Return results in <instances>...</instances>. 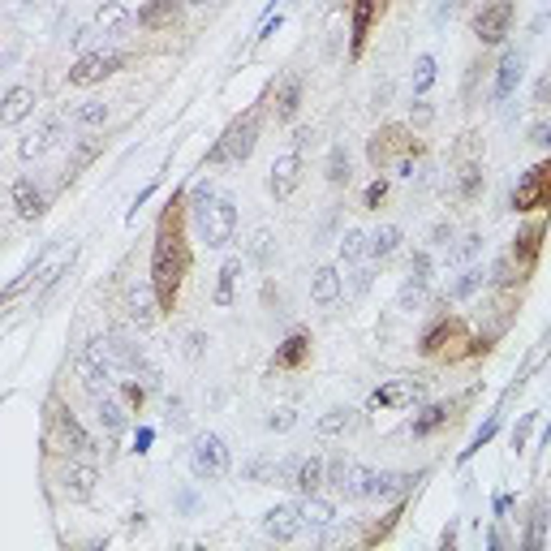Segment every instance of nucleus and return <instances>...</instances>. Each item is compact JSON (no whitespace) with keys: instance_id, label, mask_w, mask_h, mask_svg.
<instances>
[{"instance_id":"nucleus-20","label":"nucleus","mask_w":551,"mask_h":551,"mask_svg":"<svg viewBox=\"0 0 551 551\" xmlns=\"http://www.w3.org/2000/svg\"><path fill=\"white\" fill-rule=\"evenodd\" d=\"M418 396H422L418 379H392V384L371 392V409H406V406H414Z\"/></svg>"},{"instance_id":"nucleus-37","label":"nucleus","mask_w":551,"mask_h":551,"mask_svg":"<svg viewBox=\"0 0 551 551\" xmlns=\"http://www.w3.org/2000/svg\"><path fill=\"white\" fill-rule=\"evenodd\" d=\"M297 108H302V78H289L276 95V121H293Z\"/></svg>"},{"instance_id":"nucleus-16","label":"nucleus","mask_w":551,"mask_h":551,"mask_svg":"<svg viewBox=\"0 0 551 551\" xmlns=\"http://www.w3.org/2000/svg\"><path fill=\"white\" fill-rule=\"evenodd\" d=\"M521 78H526V52L508 48L500 56V65H496V91H491V95H496V104H504V99L517 95Z\"/></svg>"},{"instance_id":"nucleus-38","label":"nucleus","mask_w":551,"mask_h":551,"mask_svg":"<svg viewBox=\"0 0 551 551\" xmlns=\"http://www.w3.org/2000/svg\"><path fill=\"white\" fill-rule=\"evenodd\" d=\"M349 426H354V409L349 406H336V409H327L324 418L315 422V431H319V436H345V431H349Z\"/></svg>"},{"instance_id":"nucleus-3","label":"nucleus","mask_w":551,"mask_h":551,"mask_svg":"<svg viewBox=\"0 0 551 551\" xmlns=\"http://www.w3.org/2000/svg\"><path fill=\"white\" fill-rule=\"evenodd\" d=\"M78 371H82V384H86V392H91V396L113 392V384L121 379V362H116L113 336H95V341L82 345Z\"/></svg>"},{"instance_id":"nucleus-13","label":"nucleus","mask_w":551,"mask_h":551,"mask_svg":"<svg viewBox=\"0 0 551 551\" xmlns=\"http://www.w3.org/2000/svg\"><path fill=\"white\" fill-rule=\"evenodd\" d=\"M302 185V151H285L272 160V177H267V190H272L276 203H285Z\"/></svg>"},{"instance_id":"nucleus-30","label":"nucleus","mask_w":551,"mask_h":551,"mask_svg":"<svg viewBox=\"0 0 551 551\" xmlns=\"http://www.w3.org/2000/svg\"><path fill=\"white\" fill-rule=\"evenodd\" d=\"M130 22H138V17H134L130 9L121 5V0H108V5H99V14H95V22H91V26H95V31H104V35H121Z\"/></svg>"},{"instance_id":"nucleus-29","label":"nucleus","mask_w":551,"mask_h":551,"mask_svg":"<svg viewBox=\"0 0 551 551\" xmlns=\"http://www.w3.org/2000/svg\"><path fill=\"white\" fill-rule=\"evenodd\" d=\"M306 357H310V336H306V332H293L289 341L276 349L272 371H293V366H302Z\"/></svg>"},{"instance_id":"nucleus-9","label":"nucleus","mask_w":551,"mask_h":551,"mask_svg":"<svg viewBox=\"0 0 551 551\" xmlns=\"http://www.w3.org/2000/svg\"><path fill=\"white\" fill-rule=\"evenodd\" d=\"M125 52H86V56H78L74 65H69V86H95V82L113 78L116 69H125Z\"/></svg>"},{"instance_id":"nucleus-7","label":"nucleus","mask_w":551,"mask_h":551,"mask_svg":"<svg viewBox=\"0 0 551 551\" xmlns=\"http://www.w3.org/2000/svg\"><path fill=\"white\" fill-rule=\"evenodd\" d=\"M225 470H228V444L215 431H203L195 439V448H190V474H195L198 483H211Z\"/></svg>"},{"instance_id":"nucleus-15","label":"nucleus","mask_w":551,"mask_h":551,"mask_svg":"<svg viewBox=\"0 0 551 551\" xmlns=\"http://www.w3.org/2000/svg\"><path fill=\"white\" fill-rule=\"evenodd\" d=\"M95 422L108 439H121L125 436V426H130V401H121V396H113V392L95 396Z\"/></svg>"},{"instance_id":"nucleus-28","label":"nucleus","mask_w":551,"mask_h":551,"mask_svg":"<svg viewBox=\"0 0 551 551\" xmlns=\"http://www.w3.org/2000/svg\"><path fill=\"white\" fill-rule=\"evenodd\" d=\"M324 483H327V461L310 453V456H302V461H297V474H293L289 486H297L302 496H315Z\"/></svg>"},{"instance_id":"nucleus-12","label":"nucleus","mask_w":551,"mask_h":551,"mask_svg":"<svg viewBox=\"0 0 551 551\" xmlns=\"http://www.w3.org/2000/svg\"><path fill=\"white\" fill-rule=\"evenodd\" d=\"M306 530V521H302V504H276L263 513V535L276 538V543H293V538Z\"/></svg>"},{"instance_id":"nucleus-25","label":"nucleus","mask_w":551,"mask_h":551,"mask_svg":"<svg viewBox=\"0 0 551 551\" xmlns=\"http://www.w3.org/2000/svg\"><path fill=\"white\" fill-rule=\"evenodd\" d=\"M384 14V0H354V35H349V56H362L371 22Z\"/></svg>"},{"instance_id":"nucleus-33","label":"nucleus","mask_w":551,"mask_h":551,"mask_svg":"<svg viewBox=\"0 0 551 551\" xmlns=\"http://www.w3.org/2000/svg\"><path fill=\"white\" fill-rule=\"evenodd\" d=\"M486 280H491V272H486V267H466V272H461L453 285H448V302H466V297H474V293L483 289Z\"/></svg>"},{"instance_id":"nucleus-56","label":"nucleus","mask_w":551,"mask_h":551,"mask_svg":"<svg viewBox=\"0 0 551 551\" xmlns=\"http://www.w3.org/2000/svg\"><path fill=\"white\" fill-rule=\"evenodd\" d=\"M409 121H418V125H426V121H431V108H426V104H418V108L409 113Z\"/></svg>"},{"instance_id":"nucleus-39","label":"nucleus","mask_w":551,"mask_h":551,"mask_svg":"<svg viewBox=\"0 0 551 551\" xmlns=\"http://www.w3.org/2000/svg\"><path fill=\"white\" fill-rule=\"evenodd\" d=\"M242 474L250 483H276V478H280V461H276V456H255V461H245Z\"/></svg>"},{"instance_id":"nucleus-26","label":"nucleus","mask_w":551,"mask_h":551,"mask_svg":"<svg viewBox=\"0 0 551 551\" xmlns=\"http://www.w3.org/2000/svg\"><path fill=\"white\" fill-rule=\"evenodd\" d=\"M341 293H345V280H341V272H336L332 263L310 276V302H315V306H332V302H341Z\"/></svg>"},{"instance_id":"nucleus-44","label":"nucleus","mask_w":551,"mask_h":551,"mask_svg":"<svg viewBox=\"0 0 551 551\" xmlns=\"http://www.w3.org/2000/svg\"><path fill=\"white\" fill-rule=\"evenodd\" d=\"M327 181H332V185H345V181H349V151H345V146H332V151H327Z\"/></svg>"},{"instance_id":"nucleus-17","label":"nucleus","mask_w":551,"mask_h":551,"mask_svg":"<svg viewBox=\"0 0 551 551\" xmlns=\"http://www.w3.org/2000/svg\"><path fill=\"white\" fill-rule=\"evenodd\" d=\"M461 336H466V327H461V319H453V315H439L436 324H431L426 332H422L418 349H422L426 357H436V354H444L448 345L461 341Z\"/></svg>"},{"instance_id":"nucleus-47","label":"nucleus","mask_w":551,"mask_h":551,"mask_svg":"<svg viewBox=\"0 0 551 551\" xmlns=\"http://www.w3.org/2000/svg\"><path fill=\"white\" fill-rule=\"evenodd\" d=\"M478 250H483V233H470V237H461V245L453 250V259H456V263H466V259H474Z\"/></svg>"},{"instance_id":"nucleus-35","label":"nucleus","mask_w":551,"mask_h":551,"mask_svg":"<svg viewBox=\"0 0 551 551\" xmlns=\"http://www.w3.org/2000/svg\"><path fill=\"white\" fill-rule=\"evenodd\" d=\"M448 414H453V406H448V401H436V406H426L418 418H414V439H426L431 431H439V426L448 422Z\"/></svg>"},{"instance_id":"nucleus-6","label":"nucleus","mask_w":551,"mask_h":551,"mask_svg":"<svg viewBox=\"0 0 551 551\" xmlns=\"http://www.w3.org/2000/svg\"><path fill=\"white\" fill-rule=\"evenodd\" d=\"M513 211H521V215L526 211H551V155L521 173V181L513 185Z\"/></svg>"},{"instance_id":"nucleus-46","label":"nucleus","mask_w":551,"mask_h":551,"mask_svg":"<svg viewBox=\"0 0 551 551\" xmlns=\"http://www.w3.org/2000/svg\"><path fill=\"white\" fill-rule=\"evenodd\" d=\"M538 414H521L517 426H513V453H526V444H530V431H535Z\"/></svg>"},{"instance_id":"nucleus-21","label":"nucleus","mask_w":551,"mask_h":551,"mask_svg":"<svg viewBox=\"0 0 551 551\" xmlns=\"http://www.w3.org/2000/svg\"><path fill=\"white\" fill-rule=\"evenodd\" d=\"M31 113H35V86H22V82L9 86L5 99H0V125H5V130H14V125H22Z\"/></svg>"},{"instance_id":"nucleus-1","label":"nucleus","mask_w":551,"mask_h":551,"mask_svg":"<svg viewBox=\"0 0 551 551\" xmlns=\"http://www.w3.org/2000/svg\"><path fill=\"white\" fill-rule=\"evenodd\" d=\"M190 272V245H185V215H181V198H168L155 225V245H151V285L164 310L177 306L181 280Z\"/></svg>"},{"instance_id":"nucleus-40","label":"nucleus","mask_w":551,"mask_h":551,"mask_svg":"<svg viewBox=\"0 0 551 551\" xmlns=\"http://www.w3.org/2000/svg\"><path fill=\"white\" fill-rule=\"evenodd\" d=\"M237 276H242V259H228L220 267V285H215V306H228L233 302V285H237Z\"/></svg>"},{"instance_id":"nucleus-27","label":"nucleus","mask_w":551,"mask_h":551,"mask_svg":"<svg viewBox=\"0 0 551 551\" xmlns=\"http://www.w3.org/2000/svg\"><path fill=\"white\" fill-rule=\"evenodd\" d=\"M302 521H306L310 535H324V530H332L341 517H336V504H327L324 496L315 491V496H306V500H302Z\"/></svg>"},{"instance_id":"nucleus-50","label":"nucleus","mask_w":551,"mask_h":551,"mask_svg":"<svg viewBox=\"0 0 551 551\" xmlns=\"http://www.w3.org/2000/svg\"><path fill=\"white\" fill-rule=\"evenodd\" d=\"M293 422H297V409H276L267 414V431H289Z\"/></svg>"},{"instance_id":"nucleus-34","label":"nucleus","mask_w":551,"mask_h":551,"mask_svg":"<svg viewBox=\"0 0 551 551\" xmlns=\"http://www.w3.org/2000/svg\"><path fill=\"white\" fill-rule=\"evenodd\" d=\"M396 250H401V228H396V225H379V228H375V233H371V259L388 263Z\"/></svg>"},{"instance_id":"nucleus-8","label":"nucleus","mask_w":551,"mask_h":551,"mask_svg":"<svg viewBox=\"0 0 551 551\" xmlns=\"http://www.w3.org/2000/svg\"><path fill=\"white\" fill-rule=\"evenodd\" d=\"M366 155H371L375 168H388L392 160L401 164V160H409V155H418V143H414V134H409L406 125H388V130H379L371 138Z\"/></svg>"},{"instance_id":"nucleus-55","label":"nucleus","mask_w":551,"mask_h":551,"mask_svg":"<svg viewBox=\"0 0 551 551\" xmlns=\"http://www.w3.org/2000/svg\"><path fill=\"white\" fill-rule=\"evenodd\" d=\"M280 31V14L276 17H267V22H263V31H259V39H272V35Z\"/></svg>"},{"instance_id":"nucleus-48","label":"nucleus","mask_w":551,"mask_h":551,"mask_svg":"<svg viewBox=\"0 0 551 551\" xmlns=\"http://www.w3.org/2000/svg\"><path fill=\"white\" fill-rule=\"evenodd\" d=\"M384 198H388V181H384V177H375L371 181V185H366V195H362V203H366V207H379V203H384Z\"/></svg>"},{"instance_id":"nucleus-32","label":"nucleus","mask_w":551,"mask_h":551,"mask_svg":"<svg viewBox=\"0 0 551 551\" xmlns=\"http://www.w3.org/2000/svg\"><path fill=\"white\" fill-rule=\"evenodd\" d=\"M547 526H551V504L547 500H535L530 508V526H526V538H521V547L526 551H538L547 543Z\"/></svg>"},{"instance_id":"nucleus-52","label":"nucleus","mask_w":551,"mask_h":551,"mask_svg":"<svg viewBox=\"0 0 551 551\" xmlns=\"http://www.w3.org/2000/svg\"><path fill=\"white\" fill-rule=\"evenodd\" d=\"M151 439H155V431H151V426H138V431H134V453H146Z\"/></svg>"},{"instance_id":"nucleus-23","label":"nucleus","mask_w":551,"mask_h":551,"mask_svg":"<svg viewBox=\"0 0 551 551\" xmlns=\"http://www.w3.org/2000/svg\"><path fill=\"white\" fill-rule=\"evenodd\" d=\"M431 285V250H414V259H409V276H406V289H401V306H418L422 293Z\"/></svg>"},{"instance_id":"nucleus-45","label":"nucleus","mask_w":551,"mask_h":551,"mask_svg":"<svg viewBox=\"0 0 551 551\" xmlns=\"http://www.w3.org/2000/svg\"><path fill=\"white\" fill-rule=\"evenodd\" d=\"M496 431H500V418H496V414H491V418H486L483 426H478V431H474L470 448H466V453H461V461H470V456L478 453V448H483V444H491V436H496Z\"/></svg>"},{"instance_id":"nucleus-42","label":"nucleus","mask_w":551,"mask_h":551,"mask_svg":"<svg viewBox=\"0 0 551 551\" xmlns=\"http://www.w3.org/2000/svg\"><path fill=\"white\" fill-rule=\"evenodd\" d=\"M431 82H436V56H431V52H422L418 61H414V95H426V91H431Z\"/></svg>"},{"instance_id":"nucleus-18","label":"nucleus","mask_w":551,"mask_h":551,"mask_svg":"<svg viewBox=\"0 0 551 551\" xmlns=\"http://www.w3.org/2000/svg\"><path fill=\"white\" fill-rule=\"evenodd\" d=\"M543 237H547V220H535V225H526L517 237H513V250H508V255H513V263H517L521 272H530V267L538 263Z\"/></svg>"},{"instance_id":"nucleus-51","label":"nucleus","mask_w":551,"mask_h":551,"mask_svg":"<svg viewBox=\"0 0 551 551\" xmlns=\"http://www.w3.org/2000/svg\"><path fill=\"white\" fill-rule=\"evenodd\" d=\"M530 143H535L538 151H551V121H538L535 130H530Z\"/></svg>"},{"instance_id":"nucleus-14","label":"nucleus","mask_w":551,"mask_h":551,"mask_svg":"<svg viewBox=\"0 0 551 551\" xmlns=\"http://www.w3.org/2000/svg\"><path fill=\"white\" fill-rule=\"evenodd\" d=\"M61 134H65V116H48V121H39V125L17 143V155H22V160H39V155H48L52 146L61 143Z\"/></svg>"},{"instance_id":"nucleus-2","label":"nucleus","mask_w":551,"mask_h":551,"mask_svg":"<svg viewBox=\"0 0 551 551\" xmlns=\"http://www.w3.org/2000/svg\"><path fill=\"white\" fill-rule=\"evenodd\" d=\"M190 215H195V225H198V237L211 250H225L233 242V233H237V207H233V198L215 195L211 181H198L195 190H190Z\"/></svg>"},{"instance_id":"nucleus-31","label":"nucleus","mask_w":551,"mask_h":551,"mask_svg":"<svg viewBox=\"0 0 551 551\" xmlns=\"http://www.w3.org/2000/svg\"><path fill=\"white\" fill-rule=\"evenodd\" d=\"M181 5H190V0H146L143 9H138V26H146V31H160L164 22H173V17H177Z\"/></svg>"},{"instance_id":"nucleus-11","label":"nucleus","mask_w":551,"mask_h":551,"mask_svg":"<svg viewBox=\"0 0 551 551\" xmlns=\"http://www.w3.org/2000/svg\"><path fill=\"white\" fill-rule=\"evenodd\" d=\"M160 297H155V285H151V276L146 280H134L130 289H125V315H130V324L138 327H151L160 319Z\"/></svg>"},{"instance_id":"nucleus-41","label":"nucleus","mask_w":551,"mask_h":551,"mask_svg":"<svg viewBox=\"0 0 551 551\" xmlns=\"http://www.w3.org/2000/svg\"><path fill=\"white\" fill-rule=\"evenodd\" d=\"M456 195L461 198L483 195V168H478V164H461V173H456Z\"/></svg>"},{"instance_id":"nucleus-5","label":"nucleus","mask_w":551,"mask_h":551,"mask_svg":"<svg viewBox=\"0 0 551 551\" xmlns=\"http://www.w3.org/2000/svg\"><path fill=\"white\" fill-rule=\"evenodd\" d=\"M52 414H48V444L52 448H61L65 456H86V461H95V439L86 436V426L74 418V409H65L61 401H52Z\"/></svg>"},{"instance_id":"nucleus-49","label":"nucleus","mask_w":551,"mask_h":551,"mask_svg":"<svg viewBox=\"0 0 551 551\" xmlns=\"http://www.w3.org/2000/svg\"><path fill=\"white\" fill-rule=\"evenodd\" d=\"M121 396L130 401V409H143V401H146V384H134V379H125V384H121Z\"/></svg>"},{"instance_id":"nucleus-10","label":"nucleus","mask_w":551,"mask_h":551,"mask_svg":"<svg viewBox=\"0 0 551 551\" xmlns=\"http://www.w3.org/2000/svg\"><path fill=\"white\" fill-rule=\"evenodd\" d=\"M508 31H513V0H486L483 9L474 14V35L483 39L486 48L504 44Z\"/></svg>"},{"instance_id":"nucleus-4","label":"nucleus","mask_w":551,"mask_h":551,"mask_svg":"<svg viewBox=\"0 0 551 551\" xmlns=\"http://www.w3.org/2000/svg\"><path fill=\"white\" fill-rule=\"evenodd\" d=\"M259 125H263L259 108H250L245 116H237V121L211 143V151L203 155V164H242V160H250V151H255V143H259Z\"/></svg>"},{"instance_id":"nucleus-43","label":"nucleus","mask_w":551,"mask_h":551,"mask_svg":"<svg viewBox=\"0 0 551 551\" xmlns=\"http://www.w3.org/2000/svg\"><path fill=\"white\" fill-rule=\"evenodd\" d=\"M108 121V104L104 99H86L82 108H74V125H104Z\"/></svg>"},{"instance_id":"nucleus-24","label":"nucleus","mask_w":551,"mask_h":551,"mask_svg":"<svg viewBox=\"0 0 551 551\" xmlns=\"http://www.w3.org/2000/svg\"><path fill=\"white\" fill-rule=\"evenodd\" d=\"M104 146H108V138L104 134H91V138H78L74 143V151H69V164H65V173H61V185H69V181L78 177L86 164H95L99 155H104Z\"/></svg>"},{"instance_id":"nucleus-53","label":"nucleus","mask_w":551,"mask_h":551,"mask_svg":"<svg viewBox=\"0 0 551 551\" xmlns=\"http://www.w3.org/2000/svg\"><path fill=\"white\" fill-rule=\"evenodd\" d=\"M371 289V267H362V263H357L354 267V293H366Z\"/></svg>"},{"instance_id":"nucleus-54","label":"nucleus","mask_w":551,"mask_h":551,"mask_svg":"<svg viewBox=\"0 0 551 551\" xmlns=\"http://www.w3.org/2000/svg\"><path fill=\"white\" fill-rule=\"evenodd\" d=\"M508 508H513V496H508V491H500V496H496V504H491V513H496V517H504Z\"/></svg>"},{"instance_id":"nucleus-22","label":"nucleus","mask_w":551,"mask_h":551,"mask_svg":"<svg viewBox=\"0 0 551 551\" xmlns=\"http://www.w3.org/2000/svg\"><path fill=\"white\" fill-rule=\"evenodd\" d=\"M9 195H14V211L22 215V220H31V225H35V220H44L48 198H44V190L35 185V177H17Z\"/></svg>"},{"instance_id":"nucleus-57","label":"nucleus","mask_w":551,"mask_h":551,"mask_svg":"<svg viewBox=\"0 0 551 551\" xmlns=\"http://www.w3.org/2000/svg\"><path fill=\"white\" fill-rule=\"evenodd\" d=\"M190 5H207V0H190Z\"/></svg>"},{"instance_id":"nucleus-36","label":"nucleus","mask_w":551,"mask_h":551,"mask_svg":"<svg viewBox=\"0 0 551 551\" xmlns=\"http://www.w3.org/2000/svg\"><path fill=\"white\" fill-rule=\"evenodd\" d=\"M366 255H371V237H366L362 228H349V233L341 237V263L345 267H357Z\"/></svg>"},{"instance_id":"nucleus-19","label":"nucleus","mask_w":551,"mask_h":551,"mask_svg":"<svg viewBox=\"0 0 551 551\" xmlns=\"http://www.w3.org/2000/svg\"><path fill=\"white\" fill-rule=\"evenodd\" d=\"M95 483H99L95 466H91L86 456H69L65 470H61V486H65V496H74V500H86V496L95 491Z\"/></svg>"}]
</instances>
